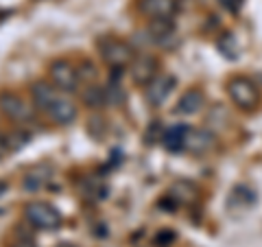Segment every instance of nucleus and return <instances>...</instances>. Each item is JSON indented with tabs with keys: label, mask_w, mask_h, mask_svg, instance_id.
I'll return each instance as SVG.
<instances>
[{
	"label": "nucleus",
	"mask_w": 262,
	"mask_h": 247,
	"mask_svg": "<svg viewBox=\"0 0 262 247\" xmlns=\"http://www.w3.org/2000/svg\"><path fill=\"white\" fill-rule=\"evenodd\" d=\"M203 103H206V96H203L201 90L196 88H190L188 92L182 94V98L177 101V108H175V114L179 116H192V114H199Z\"/></svg>",
	"instance_id": "9d476101"
},
{
	"label": "nucleus",
	"mask_w": 262,
	"mask_h": 247,
	"mask_svg": "<svg viewBox=\"0 0 262 247\" xmlns=\"http://www.w3.org/2000/svg\"><path fill=\"white\" fill-rule=\"evenodd\" d=\"M129 75L138 86H149L151 81L160 75V61L155 55H136L134 61L129 64Z\"/></svg>",
	"instance_id": "39448f33"
},
{
	"label": "nucleus",
	"mask_w": 262,
	"mask_h": 247,
	"mask_svg": "<svg viewBox=\"0 0 262 247\" xmlns=\"http://www.w3.org/2000/svg\"><path fill=\"white\" fill-rule=\"evenodd\" d=\"M98 46V53H101L103 61L110 66L112 70H122L127 68V66L134 61V48L131 44H127L125 39L120 37H112V35H105L96 42Z\"/></svg>",
	"instance_id": "f257e3e1"
},
{
	"label": "nucleus",
	"mask_w": 262,
	"mask_h": 247,
	"mask_svg": "<svg viewBox=\"0 0 262 247\" xmlns=\"http://www.w3.org/2000/svg\"><path fill=\"white\" fill-rule=\"evenodd\" d=\"M5 193H7V184L0 182V195H5Z\"/></svg>",
	"instance_id": "bb28decb"
},
{
	"label": "nucleus",
	"mask_w": 262,
	"mask_h": 247,
	"mask_svg": "<svg viewBox=\"0 0 262 247\" xmlns=\"http://www.w3.org/2000/svg\"><path fill=\"white\" fill-rule=\"evenodd\" d=\"M175 86H177V81L173 75H158L149 86H146V101H149L153 108H160V105L170 96Z\"/></svg>",
	"instance_id": "0eeeda50"
},
{
	"label": "nucleus",
	"mask_w": 262,
	"mask_h": 247,
	"mask_svg": "<svg viewBox=\"0 0 262 247\" xmlns=\"http://www.w3.org/2000/svg\"><path fill=\"white\" fill-rule=\"evenodd\" d=\"M81 101H83V105L90 110H101L107 105V92H105V88L96 86V84H88L81 90Z\"/></svg>",
	"instance_id": "2eb2a0df"
},
{
	"label": "nucleus",
	"mask_w": 262,
	"mask_h": 247,
	"mask_svg": "<svg viewBox=\"0 0 262 247\" xmlns=\"http://www.w3.org/2000/svg\"><path fill=\"white\" fill-rule=\"evenodd\" d=\"M96 77V70H94V66L90 64V61H83L79 66V79H88V81H92Z\"/></svg>",
	"instance_id": "4be33fe9"
},
{
	"label": "nucleus",
	"mask_w": 262,
	"mask_h": 247,
	"mask_svg": "<svg viewBox=\"0 0 262 247\" xmlns=\"http://www.w3.org/2000/svg\"><path fill=\"white\" fill-rule=\"evenodd\" d=\"M31 136L27 134V131H13V134L7 136V147H9V151H20L22 147L29 145Z\"/></svg>",
	"instance_id": "6ab92c4d"
},
{
	"label": "nucleus",
	"mask_w": 262,
	"mask_h": 247,
	"mask_svg": "<svg viewBox=\"0 0 262 247\" xmlns=\"http://www.w3.org/2000/svg\"><path fill=\"white\" fill-rule=\"evenodd\" d=\"M212 147H214V134H210L208 129L188 127L186 140H184V151L194 153V155H201V153H208Z\"/></svg>",
	"instance_id": "6e6552de"
},
{
	"label": "nucleus",
	"mask_w": 262,
	"mask_h": 247,
	"mask_svg": "<svg viewBox=\"0 0 262 247\" xmlns=\"http://www.w3.org/2000/svg\"><path fill=\"white\" fill-rule=\"evenodd\" d=\"M11 247H35V245H33L31 241H18V243L11 245Z\"/></svg>",
	"instance_id": "a878e982"
},
{
	"label": "nucleus",
	"mask_w": 262,
	"mask_h": 247,
	"mask_svg": "<svg viewBox=\"0 0 262 247\" xmlns=\"http://www.w3.org/2000/svg\"><path fill=\"white\" fill-rule=\"evenodd\" d=\"M96 129H98V134H101V138H103V134H105V120H103V118H90L88 131H90V134H92L94 138H96Z\"/></svg>",
	"instance_id": "5701e85b"
},
{
	"label": "nucleus",
	"mask_w": 262,
	"mask_h": 247,
	"mask_svg": "<svg viewBox=\"0 0 262 247\" xmlns=\"http://www.w3.org/2000/svg\"><path fill=\"white\" fill-rule=\"evenodd\" d=\"M186 131L188 125H173L168 129H164V136H162V145L166 147L168 151L179 153L184 151V140H186Z\"/></svg>",
	"instance_id": "dca6fc26"
},
{
	"label": "nucleus",
	"mask_w": 262,
	"mask_h": 247,
	"mask_svg": "<svg viewBox=\"0 0 262 247\" xmlns=\"http://www.w3.org/2000/svg\"><path fill=\"white\" fill-rule=\"evenodd\" d=\"M48 75H51V81L57 90L61 92H75L79 86V72L70 61L66 59H57L48 66Z\"/></svg>",
	"instance_id": "423d86ee"
},
{
	"label": "nucleus",
	"mask_w": 262,
	"mask_h": 247,
	"mask_svg": "<svg viewBox=\"0 0 262 247\" xmlns=\"http://www.w3.org/2000/svg\"><path fill=\"white\" fill-rule=\"evenodd\" d=\"M196 195H199L196 186L192 182H186V179H179V182H175L173 186L168 188V197L177 205H190V203H194Z\"/></svg>",
	"instance_id": "4468645a"
},
{
	"label": "nucleus",
	"mask_w": 262,
	"mask_h": 247,
	"mask_svg": "<svg viewBox=\"0 0 262 247\" xmlns=\"http://www.w3.org/2000/svg\"><path fill=\"white\" fill-rule=\"evenodd\" d=\"M175 238H177V234L173 230H160V232L153 236V247H170L175 243Z\"/></svg>",
	"instance_id": "412c9836"
},
{
	"label": "nucleus",
	"mask_w": 262,
	"mask_h": 247,
	"mask_svg": "<svg viewBox=\"0 0 262 247\" xmlns=\"http://www.w3.org/2000/svg\"><path fill=\"white\" fill-rule=\"evenodd\" d=\"M7 151H9V147H7V136H0V160L5 158Z\"/></svg>",
	"instance_id": "393cba45"
},
{
	"label": "nucleus",
	"mask_w": 262,
	"mask_h": 247,
	"mask_svg": "<svg viewBox=\"0 0 262 247\" xmlns=\"http://www.w3.org/2000/svg\"><path fill=\"white\" fill-rule=\"evenodd\" d=\"M140 9L151 18H173L179 7L177 0H142Z\"/></svg>",
	"instance_id": "f8f14e48"
},
{
	"label": "nucleus",
	"mask_w": 262,
	"mask_h": 247,
	"mask_svg": "<svg viewBox=\"0 0 262 247\" xmlns=\"http://www.w3.org/2000/svg\"><path fill=\"white\" fill-rule=\"evenodd\" d=\"M48 116H51L55 122L59 125H70L72 120L77 118V105L70 101V98H63V96H57V101L48 108Z\"/></svg>",
	"instance_id": "9b49d317"
},
{
	"label": "nucleus",
	"mask_w": 262,
	"mask_h": 247,
	"mask_svg": "<svg viewBox=\"0 0 262 247\" xmlns=\"http://www.w3.org/2000/svg\"><path fill=\"white\" fill-rule=\"evenodd\" d=\"M219 5L221 7H225L227 11H232V13H238L243 9V5H245V0H219Z\"/></svg>",
	"instance_id": "b1692460"
},
{
	"label": "nucleus",
	"mask_w": 262,
	"mask_h": 247,
	"mask_svg": "<svg viewBox=\"0 0 262 247\" xmlns=\"http://www.w3.org/2000/svg\"><path fill=\"white\" fill-rule=\"evenodd\" d=\"M146 33H149V39H153L155 44L166 46L168 39L175 37V22L173 18H151L149 27H146Z\"/></svg>",
	"instance_id": "1a4fd4ad"
},
{
	"label": "nucleus",
	"mask_w": 262,
	"mask_h": 247,
	"mask_svg": "<svg viewBox=\"0 0 262 247\" xmlns=\"http://www.w3.org/2000/svg\"><path fill=\"white\" fill-rule=\"evenodd\" d=\"M46 182H48V175L42 177V173L31 171V173H27V177H24L22 186H24V191H39V188H42Z\"/></svg>",
	"instance_id": "a211bd4d"
},
{
	"label": "nucleus",
	"mask_w": 262,
	"mask_h": 247,
	"mask_svg": "<svg viewBox=\"0 0 262 247\" xmlns=\"http://www.w3.org/2000/svg\"><path fill=\"white\" fill-rule=\"evenodd\" d=\"M24 217H27L31 225H35L37 230H46V232H53V230L61 228V215L46 201L27 203L24 205Z\"/></svg>",
	"instance_id": "7ed1b4c3"
},
{
	"label": "nucleus",
	"mask_w": 262,
	"mask_h": 247,
	"mask_svg": "<svg viewBox=\"0 0 262 247\" xmlns=\"http://www.w3.org/2000/svg\"><path fill=\"white\" fill-rule=\"evenodd\" d=\"M216 48L219 53L225 57V59H238V42H236V37L232 35V33H223L219 39H216Z\"/></svg>",
	"instance_id": "f3484780"
},
{
	"label": "nucleus",
	"mask_w": 262,
	"mask_h": 247,
	"mask_svg": "<svg viewBox=\"0 0 262 247\" xmlns=\"http://www.w3.org/2000/svg\"><path fill=\"white\" fill-rule=\"evenodd\" d=\"M31 96H33L35 108L48 112V108L57 101V88L46 84V81H35V84L31 86Z\"/></svg>",
	"instance_id": "ddd939ff"
},
{
	"label": "nucleus",
	"mask_w": 262,
	"mask_h": 247,
	"mask_svg": "<svg viewBox=\"0 0 262 247\" xmlns=\"http://www.w3.org/2000/svg\"><path fill=\"white\" fill-rule=\"evenodd\" d=\"M0 112L15 122H27V120H33V116H35L31 105L20 94L9 92V90L0 92Z\"/></svg>",
	"instance_id": "20e7f679"
},
{
	"label": "nucleus",
	"mask_w": 262,
	"mask_h": 247,
	"mask_svg": "<svg viewBox=\"0 0 262 247\" xmlns=\"http://www.w3.org/2000/svg\"><path fill=\"white\" fill-rule=\"evenodd\" d=\"M227 94L232 98V103L243 112H253L260 103V88L253 79L249 77H232L227 84Z\"/></svg>",
	"instance_id": "f03ea898"
},
{
	"label": "nucleus",
	"mask_w": 262,
	"mask_h": 247,
	"mask_svg": "<svg viewBox=\"0 0 262 247\" xmlns=\"http://www.w3.org/2000/svg\"><path fill=\"white\" fill-rule=\"evenodd\" d=\"M105 92H107V105H122L125 103V92H122V88L118 86V81L112 79V84L105 88Z\"/></svg>",
	"instance_id": "aec40b11"
}]
</instances>
